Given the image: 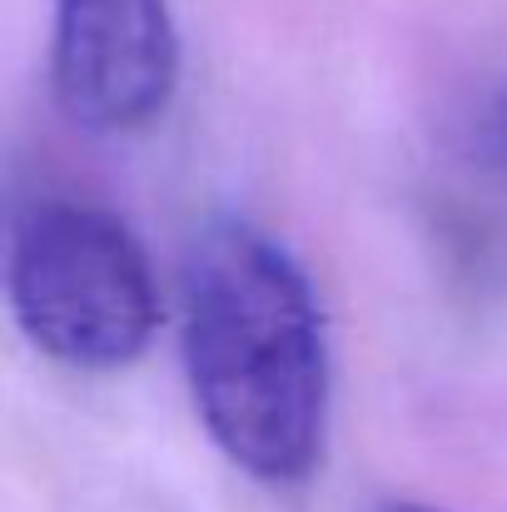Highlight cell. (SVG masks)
Segmentation results:
<instances>
[{"label": "cell", "mask_w": 507, "mask_h": 512, "mask_svg": "<svg viewBox=\"0 0 507 512\" xmlns=\"http://www.w3.org/2000/svg\"><path fill=\"white\" fill-rule=\"evenodd\" d=\"M184 378L214 448L269 488L319 473L329 334L304 264L249 219H209L184 259Z\"/></svg>", "instance_id": "6da1fadb"}, {"label": "cell", "mask_w": 507, "mask_h": 512, "mask_svg": "<svg viewBox=\"0 0 507 512\" xmlns=\"http://www.w3.org/2000/svg\"><path fill=\"white\" fill-rule=\"evenodd\" d=\"M20 334L75 373L130 368L160 329V289L135 229L80 199H30L5 239Z\"/></svg>", "instance_id": "7a4b0ae2"}, {"label": "cell", "mask_w": 507, "mask_h": 512, "mask_svg": "<svg viewBox=\"0 0 507 512\" xmlns=\"http://www.w3.org/2000/svg\"><path fill=\"white\" fill-rule=\"evenodd\" d=\"M50 85L90 135L155 125L179 90L169 0H50Z\"/></svg>", "instance_id": "3957f363"}, {"label": "cell", "mask_w": 507, "mask_h": 512, "mask_svg": "<svg viewBox=\"0 0 507 512\" xmlns=\"http://www.w3.org/2000/svg\"><path fill=\"white\" fill-rule=\"evenodd\" d=\"M463 150L507 184V75L488 80L463 110Z\"/></svg>", "instance_id": "277c9868"}, {"label": "cell", "mask_w": 507, "mask_h": 512, "mask_svg": "<svg viewBox=\"0 0 507 512\" xmlns=\"http://www.w3.org/2000/svg\"><path fill=\"white\" fill-rule=\"evenodd\" d=\"M373 512H443V508H428V503H408V498H388V503H378Z\"/></svg>", "instance_id": "5b68a950"}]
</instances>
